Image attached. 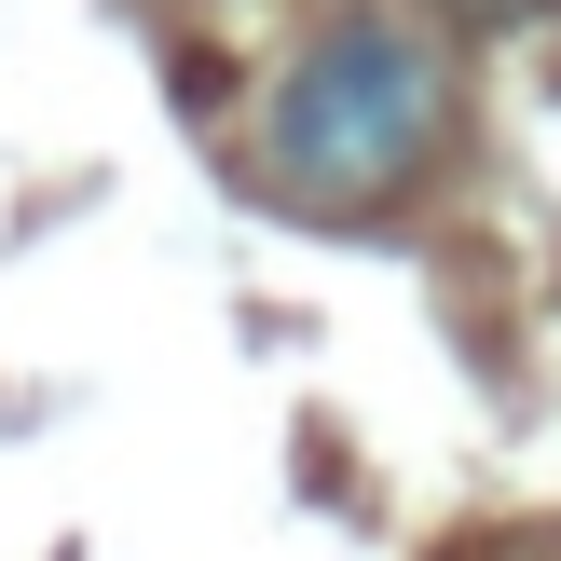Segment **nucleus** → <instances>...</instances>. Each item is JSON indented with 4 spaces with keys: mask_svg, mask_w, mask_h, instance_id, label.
I'll list each match as a JSON object with an SVG mask.
<instances>
[{
    "mask_svg": "<svg viewBox=\"0 0 561 561\" xmlns=\"http://www.w3.org/2000/svg\"><path fill=\"white\" fill-rule=\"evenodd\" d=\"M438 55L411 42L398 14H343L316 55L288 69V96H274V164H288V192H316V206H356V192L411 179V164L438 151Z\"/></svg>",
    "mask_w": 561,
    "mask_h": 561,
    "instance_id": "obj_1",
    "label": "nucleus"
},
{
    "mask_svg": "<svg viewBox=\"0 0 561 561\" xmlns=\"http://www.w3.org/2000/svg\"><path fill=\"white\" fill-rule=\"evenodd\" d=\"M466 14H493V27H520V14H535V0H466Z\"/></svg>",
    "mask_w": 561,
    "mask_h": 561,
    "instance_id": "obj_2",
    "label": "nucleus"
}]
</instances>
